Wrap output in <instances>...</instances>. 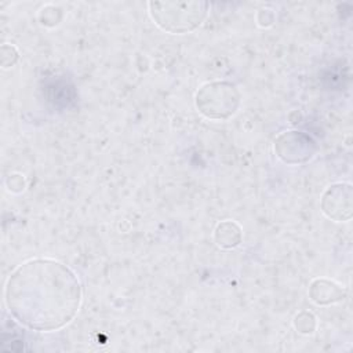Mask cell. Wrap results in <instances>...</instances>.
Returning <instances> with one entry per match:
<instances>
[{"label":"cell","mask_w":353,"mask_h":353,"mask_svg":"<svg viewBox=\"0 0 353 353\" xmlns=\"http://www.w3.org/2000/svg\"><path fill=\"white\" fill-rule=\"evenodd\" d=\"M80 283L65 265L50 259H32L17 268L6 287L11 314L29 328L58 330L79 310Z\"/></svg>","instance_id":"1"}]
</instances>
